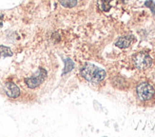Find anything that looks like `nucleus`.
Here are the masks:
<instances>
[{
	"instance_id": "obj_1",
	"label": "nucleus",
	"mask_w": 155,
	"mask_h": 137,
	"mask_svg": "<svg viewBox=\"0 0 155 137\" xmlns=\"http://www.w3.org/2000/svg\"><path fill=\"white\" fill-rule=\"evenodd\" d=\"M81 75L87 81L92 82V83H98V82L103 81L106 77V72L93 64H86L81 68Z\"/></svg>"
},
{
	"instance_id": "obj_6",
	"label": "nucleus",
	"mask_w": 155,
	"mask_h": 137,
	"mask_svg": "<svg viewBox=\"0 0 155 137\" xmlns=\"http://www.w3.org/2000/svg\"><path fill=\"white\" fill-rule=\"evenodd\" d=\"M131 41H132V37H130V36L121 37L116 41L115 46H117L118 48H121V49H126V48L130 47V45L131 44Z\"/></svg>"
},
{
	"instance_id": "obj_7",
	"label": "nucleus",
	"mask_w": 155,
	"mask_h": 137,
	"mask_svg": "<svg viewBox=\"0 0 155 137\" xmlns=\"http://www.w3.org/2000/svg\"><path fill=\"white\" fill-rule=\"evenodd\" d=\"M112 0H97L98 8L103 12H109L110 10V2Z\"/></svg>"
},
{
	"instance_id": "obj_4",
	"label": "nucleus",
	"mask_w": 155,
	"mask_h": 137,
	"mask_svg": "<svg viewBox=\"0 0 155 137\" xmlns=\"http://www.w3.org/2000/svg\"><path fill=\"white\" fill-rule=\"evenodd\" d=\"M46 77H47L46 70H44V68H40L38 72L35 75H33V76H31V77L25 79V83L27 84V86H28L30 89H35V88H37L38 86H40L43 83L44 80L46 79Z\"/></svg>"
},
{
	"instance_id": "obj_2",
	"label": "nucleus",
	"mask_w": 155,
	"mask_h": 137,
	"mask_svg": "<svg viewBox=\"0 0 155 137\" xmlns=\"http://www.w3.org/2000/svg\"><path fill=\"white\" fill-rule=\"evenodd\" d=\"M136 92L140 100L149 101L150 100L155 93L154 88L147 82H142L136 88Z\"/></svg>"
},
{
	"instance_id": "obj_9",
	"label": "nucleus",
	"mask_w": 155,
	"mask_h": 137,
	"mask_svg": "<svg viewBox=\"0 0 155 137\" xmlns=\"http://www.w3.org/2000/svg\"><path fill=\"white\" fill-rule=\"evenodd\" d=\"M61 4L65 8H73L77 4V0H59Z\"/></svg>"
},
{
	"instance_id": "obj_3",
	"label": "nucleus",
	"mask_w": 155,
	"mask_h": 137,
	"mask_svg": "<svg viewBox=\"0 0 155 137\" xmlns=\"http://www.w3.org/2000/svg\"><path fill=\"white\" fill-rule=\"evenodd\" d=\"M134 66L139 70H147L152 65V59L149 53L141 52L136 53L132 58Z\"/></svg>"
},
{
	"instance_id": "obj_11",
	"label": "nucleus",
	"mask_w": 155,
	"mask_h": 137,
	"mask_svg": "<svg viewBox=\"0 0 155 137\" xmlns=\"http://www.w3.org/2000/svg\"><path fill=\"white\" fill-rule=\"evenodd\" d=\"M145 6H147V8H150V11L155 15V3L153 2V0H147L145 3Z\"/></svg>"
},
{
	"instance_id": "obj_5",
	"label": "nucleus",
	"mask_w": 155,
	"mask_h": 137,
	"mask_svg": "<svg viewBox=\"0 0 155 137\" xmlns=\"http://www.w3.org/2000/svg\"><path fill=\"white\" fill-rule=\"evenodd\" d=\"M6 93L10 98H17L20 94L19 88L12 82H7L6 85Z\"/></svg>"
},
{
	"instance_id": "obj_10",
	"label": "nucleus",
	"mask_w": 155,
	"mask_h": 137,
	"mask_svg": "<svg viewBox=\"0 0 155 137\" xmlns=\"http://www.w3.org/2000/svg\"><path fill=\"white\" fill-rule=\"evenodd\" d=\"M73 68V63H72V61L71 59H67L65 61V70L63 72V74L64 73H67V72H69L70 71H71V68Z\"/></svg>"
},
{
	"instance_id": "obj_8",
	"label": "nucleus",
	"mask_w": 155,
	"mask_h": 137,
	"mask_svg": "<svg viewBox=\"0 0 155 137\" xmlns=\"http://www.w3.org/2000/svg\"><path fill=\"white\" fill-rule=\"evenodd\" d=\"M12 52L11 51L10 48L0 45V58L8 57V56H12Z\"/></svg>"
},
{
	"instance_id": "obj_12",
	"label": "nucleus",
	"mask_w": 155,
	"mask_h": 137,
	"mask_svg": "<svg viewBox=\"0 0 155 137\" xmlns=\"http://www.w3.org/2000/svg\"><path fill=\"white\" fill-rule=\"evenodd\" d=\"M3 15H0V28H1V26H2V21H3Z\"/></svg>"
}]
</instances>
